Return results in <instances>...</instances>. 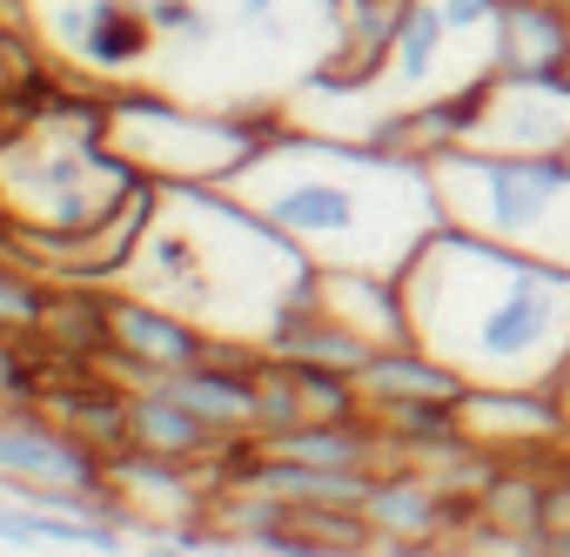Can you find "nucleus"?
I'll use <instances>...</instances> for the list:
<instances>
[{"mask_svg":"<svg viewBox=\"0 0 570 557\" xmlns=\"http://www.w3.org/2000/svg\"><path fill=\"white\" fill-rule=\"evenodd\" d=\"M410 336L470 383H557L570 370V268L436 222L396 268Z\"/></svg>","mask_w":570,"mask_h":557,"instance_id":"1","label":"nucleus"},{"mask_svg":"<svg viewBox=\"0 0 570 557\" xmlns=\"http://www.w3.org/2000/svg\"><path fill=\"white\" fill-rule=\"evenodd\" d=\"M235 188L316 262H356V268H403L390 242H376V202H430V168L390 162L370 141H330L296 128L282 148H268Z\"/></svg>","mask_w":570,"mask_h":557,"instance_id":"2","label":"nucleus"},{"mask_svg":"<svg viewBox=\"0 0 570 557\" xmlns=\"http://www.w3.org/2000/svg\"><path fill=\"white\" fill-rule=\"evenodd\" d=\"M430 188L443 222L570 268V155L463 141L430 162Z\"/></svg>","mask_w":570,"mask_h":557,"instance_id":"3","label":"nucleus"},{"mask_svg":"<svg viewBox=\"0 0 570 557\" xmlns=\"http://www.w3.org/2000/svg\"><path fill=\"white\" fill-rule=\"evenodd\" d=\"M0 483L21 497L35 490H81V497H108V457L95 443H81L75 430H61L41 403H14L0 410Z\"/></svg>","mask_w":570,"mask_h":557,"instance_id":"4","label":"nucleus"},{"mask_svg":"<svg viewBox=\"0 0 570 557\" xmlns=\"http://www.w3.org/2000/svg\"><path fill=\"white\" fill-rule=\"evenodd\" d=\"M208 343H215V330H202L195 316H181V310H168V303H155V296L115 290V356H108V370H115L128 390L208 363Z\"/></svg>","mask_w":570,"mask_h":557,"instance_id":"5","label":"nucleus"},{"mask_svg":"<svg viewBox=\"0 0 570 557\" xmlns=\"http://www.w3.org/2000/svg\"><path fill=\"white\" fill-rule=\"evenodd\" d=\"M563 68H570V8H557V0H503L490 21V75L543 81Z\"/></svg>","mask_w":570,"mask_h":557,"instance_id":"6","label":"nucleus"},{"mask_svg":"<svg viewBox=\"0 0 570 557\" xmlns=\"http://www.w3.org/2000/svg\"><path fill=\"white\" fill-rule=\"evenodd\" d=\"M35 343L55 363H108L115 356V290L108 283H55Z\"/></svg>","mask_w":570,"mask_h":557,"instance_id":"7","label":"nucleus"},{"mask_svg":"<svg viewBox=\"0 0 570 557\" xmlns=\"http://www.w3.org/2000/svg\"><path fill=\"white\" fill-rule=\"evenodd\" d=\"M262 356H208L181 377H161V390L175 403H188L215 437H248L255 430V370H262Z\"/></svg>","mask_w":570,"mask_h":557,"instance_id":"8","label":"nucleus"},{"mask_svg":"<svg viewBox=\"0 0 570 557\" xmlns=\"http://www.w3.org/2000/svg\"><path fill=\"white\" fill-rule=\"evenodd\" d=\"M356 390H363L370 410L376 403H463L470 377L456 363H443L436 350H423V343H383L356 370Z\"/></svg>","mask_w":570,"mask_h":557,"instance_id":"9","label":"nucleus"},{"mask_svg":"<svg viewBox=\"0 0 570 557\" xmlns=\"http://www.w3.org/2000/svg\"><path fill=\"white\" fill-rule=\"evenodd\" d=\"M128 437H135V450H148V457H175V463H215V450L228 443V437H215L188 403H175L161 383H141L135 397H128Z\"/></svg>","mask_w":570,"mask_h":557,"instance_id":"10","label":"nucleus"},{"mask_svg":"<svg viewBox=\"0 0 570 557\" xmlns=\"http://www.w3.org/2000/svg\"><path fill=\"white\" fill-rule=\"evenodd\" d=\"M75 61H88L95 75H128L148 48H155V21H148V0H88L75 8Z\"/></svg>","mask_w":570,"mask_h":557,"instance_id":"11","label":"nucleus"},{"mask_svg":"<svg viewBox=\"0 0 570 557\" xmlns=\"http://www.w3.org/2000/svg\"><path fill=\"white\" fill-rule=\"evenodd\" d=\"M490 108H497V75H490V61H483L470 81H456V88H443V95H430V101L416 108V135H423V155L436 162L443 148L483 141V128H490Z\"/></svg>","mask_w":570,"mask_h":557,"instance_id":"12","label":"nucleus"},{"mask_svg":"<svg viewBox=\"0 0 570 557\" xmlns=\"http://www.w3.org/2000/svg\"><path fill=\"white\" fill-rule=\"evenodd\" d=\"M443 41H450L443 8H436V0H410V8H403V28H396V61H390V75L410 81V88H423V81L436 75V61H443Z\"/></svg>","mask_w":570,"mask_h":557,"instance_id":"13","label":"nucleus"},{"mask_svg":"<svg viewBox=\"0 0 570 557\" xmlns=\"http://www.w3.org/2000/svg\"><path fill=\"white\" fill-rule=\"evenodd\" d=\"M48 296H55V275L0 248V336H35L48 316Z\"/></svg>","mask_w":570,"mask_h":557,"instance_id":"14","label":"nucleus"},{"mask_svg":"<svg viewBox=\"0 0 570 557\" xmlns=\"http://www.w3.org/2000/svg\"><path fill=\"white\" fill-rule=\"evenodd\" d=\"M148 21H155V35H188V41L215 35V21L195 8V0H148Z\"/></svg>","mask_w":570,"mask_h":557,"instance_id":"15","label":"nucleus"},{"mask_svg":"<svg viewBox=\"0 0 570 557\" xmlns=\"http://www.w3.org/2000/svg\"><path fill=\"white\" fill-rule=\"evenodd\" d=\"M436 8H443L450 35H476V28H490V21H497L503 0H436Z\"/></svg>","mask_w":570,"mask_h":557,"instance_id":"16","label":"nucleus"},{"mask_svg":"<svg viewBox=\"0 0 570 557\" xmlns=\"http://www.w3.org/2000/svg\"><path fill=\"white\" fill-rule=\"evenodd\" d=\"M242 21H255V28L275 35V0H242Z\"/></svg>","mask_w":570,"mask_h":557,"instance_id":"17","label":"nucleus"},{"mask_svg":"<svg viewBox=\"0 0 570 557\" xmlns=\"http://www.w3.org/2000/svg\"><path fill=\"white\" fill-rule=\"evenodd\" d=\"M0 55H28V41H21V28L0 14Z\"/></svg>","mask_w":570,"mask_h":557,"instance_id":"18","label":"nucleus"},{"mask_svg":"<svg viewBox=\"0 0 570 557\" xmlns=\"http://www.w3.org/2000/svg\"><path fill=\"white\" fill-rule=\"evenodd\" d=\"M557 8H570V0H557Z\"/></svg>","mask_w":570,"mask_h":557,"instance_id":"19","label":"nucleus"},{"mask_svg":"<svg viewBox=\"0 0 570 557\" xmlns=\"http://www.w3.org/2000/svg\"><path fill=\"white\" fill-rule=\"evenodd\" d=\"M0 410H8V403H0Z\"/></svg>","mask_w":570,"mask_h":557,"instance_id":"20","label":"nucleus"}]
</instances>
